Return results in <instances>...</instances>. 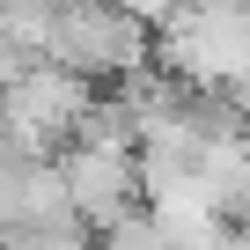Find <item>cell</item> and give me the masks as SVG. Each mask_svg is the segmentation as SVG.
Listing matches in <instances>:
<instances>
[{
	"label": "cell",
	"instance_id": "obj_6",
	"mask_svg": "<svg viewBox=\"0 0 250 250\" xmlns=\"http://www.w3.org/2000/svg\"><path fill=\"white\" fill-rule=\"evenodd\" d=\"M243 96H250V74H243Z\"/></svg>",
	"mask_w": 250,
	"mask_h": 250
},
{
	"label": "cell",
	"instance_id": "obj_2",
	"mask_svg": "<svg viewBox=\"0 0 250 250\" xmlns=\"http://www.w3.org/2000/svg\"><path fill=\"white\" fill-rule=\"evenodd\" d=\"M44 52L66 74H81V81H96V74H140L147 66V22H133L118 0H59Z\"/></svg>",
	"mask_w": 250,
	"mask_h": 250
},
{
	"label": "cell",
	"instance_id": "obj_3",
	"mask_svg": "<svg viewBox=\"0 0 250 250\" xmlns=\"http://www.w3.org/2000/svg\"><path fill=\"white\" fill-rule=\"evenodd\" d=\"M88 110V81L66 66H22L0 88V147L8 162H37L52 140L74 133V118Z\"/></svg>",
	"mask_w": 250,
	"mask_h": 250
},
{
	"label": "cell",
	"instance_id": "obj_4",
	"mask_svg": "<svg viewBox=\"0 0 250 250\" xmlns=\"http://www.w3.org/2000/svg\"><path fill=\"white\" fill-rule=\"evenodd\" d=\"M59 184H66V206L81 228H110L118 213H133L140 199V162L125 140H103V147H74L66 162H52Z\"/></svg>",
	"mask_w": 250,
	"mask_h": 250
},
{
	"label": "cell",
	"instance_id": "obj_5",
	"mask_svg": "<svg viewBox=\"0 0 250 250\" xmlns=\"http://www.w3.org/2000/svg\"><path fill=\"white\" fill-rule=\"evenodd\" d=\"M103 250H177V243H169V228L155 213H118L103 228Z\"/></svg>",
	"mask_w": 250,
	"mask_h": 250
},
{
	"label": "cell",
	"instance_id": "obj_1",
	"mask_svg": "<svg viewBox=\"0 0 250 250\" xmlns=\"http://www.w3.org/2000/svg\"><path fill=\"white\" fill-rule=\"evenodd\" d=\"M162 52L191 88H235L250 74V8L235 0H177V15L162 22Z\"/></svg>",
	"mask_w": 250,
	"mask_h": 250
}]
</instances>
